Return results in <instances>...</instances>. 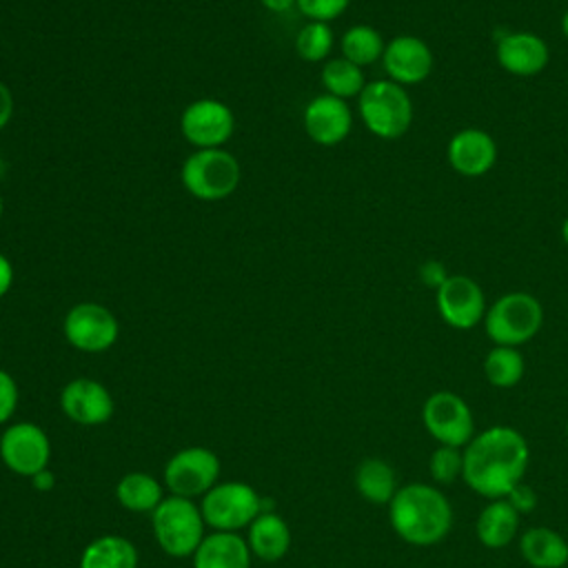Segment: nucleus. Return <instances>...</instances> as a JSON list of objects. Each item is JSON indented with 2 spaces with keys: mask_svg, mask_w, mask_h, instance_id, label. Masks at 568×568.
Masks as SVG:
<instances>
[{
  "mask_svg": "<svg viewBox=\"0 0 568 568\" xmlns=\"http://www.w3.org/2000/svg\"><path fill=\"white\" fill-rule=\"evenodd\" d=\"M530 464V448L526 437L506 424L488 426L464 446V473L462 479L479 497L504 499L524 475Z\"/></svg>",
  "mask_w": 568,
  "mask_h": 568,
  "instance_id": "nucleus-1",
  "label": "nucleus"
},
{
  "mask_svg": "<svg viewBox=\"0 0 568 568\" xmlns=\"http://www.w3.org/2000/svg\"><path fill=\"white\" fill-rule=\"evenodd\" d=\"M388 521L410 546L439 544L453 528V506L446 495L424 481L399 486L388 504Z\"/></svg>",
  "mask_w": 568,
  "mask_h": 568,
  "instance_id": "nucleus-2",
  "label": "nucleus"
},
{
  "mask_svg": "<svg viewBox=\"0 0 568 568\" xmlns=\"http://www.w3.org/2000/svg\"><path fill=\"white\" fill-rule=\"evenodd\" d=\"M357 111L364 126L382 140H397L413 124L410 95L393 80L366 82L357 95Z\"/></svg>",
  "mask_w": 568,
  "mask_h": 568,
  "instance_id": "nucleus-3",
  "label": "nucleus"
},
{
  "mask_svg": "<svg viewBox=\"0 0 568 568\" xmlns=\"http://www.w3.org/2000/svg\"><path fill=\"white\" fill-rule=\"evenodd\" d=\"M544 324L541 302L526 291L499 295L484 315V331L495 346H521L530 342Z\"/></svg>",
  "mask_w": 568,
  "mask_h": 568,
  "instance_id": "nucleus-4",
  "label": "nucleus"
},
{
  "mask_svg": "<svg viewBox=\"0 0 568 568\" xmlns=\"http://www.w3.org/2000/svg\"><path fill=\"white\" fill-rule=\"evenodd\" d=\"M240 162L224 149H197L180 169L182 186L197 200H224L240 186Z\"/></svg>",
  "mask_w": 568,
  "mask_h": 568,
  "instance_id": "nucleus-5",
  "label": "nucleus"
},
{
  "mask_svg": "<svg viewBox=\"0 0 568 568\" xmlns=\"http://www.w3.org/2000/svg\"><path fill=\"white\" fill-rule=\"evenodd\" d=\"M160 548L171 557H189L204 539L202 510L186 497H164L151 513Z\"/></svg>",
  "mask_w": 568,
  "mask_h": 568,
  "instance_id": "nucleus-6",
  "label": "nucleus"
},
{
  "mask_svg": "<svg viewBox=\"0 0 568 568\" xmlns=\"http://www.w3.org/2000/svg\"><path fill=\"white\" fill-rule=\"evenodd\" d=\"M200 510L211 528L235 532L264 513V499L248 484L222 481L202 497Z\"/></svg>",
  "mask_w": 568,
  "mask_h": 568,
  "instance_id": "nucleus-7",
  "label": "nucleus"
},
{
  "mask_svg": "<svg viewBox=\"0 0 568 568\" xmlns=\"http://www.w3.org/2000/svg\"><path fill=\"white\" fill-rule=\"evenodd\" d=\"M426 433L446 446L464 448L475 437V417L468 402L453 390H435L422 406Z\"/></svg>",
  "mask_w": 568,
  "mask_h": 568,
  "instance_id": "nucleus-8",
  "label": "nucleus"
},
{
  "mask_svg": "<svg viewBox=\"0 0 568 568\" xmlns=\"http://www.w3.org/2000/svg\"><path fill=\"white\" fill-rule=\"evenodd\" d=\"M67 342L84 353L109 351L120 333L115 315L98 302H80L71 306L62 320Z\"/></svg>",
  "mask_w": 568,
  "mask_h": 568,
  "instance_id": "nucleus-9",
  "label": "nucleus"
},
{
  "mask_svg": "<svg viewBox=\"0 0 568 568\" xmlns=\"http://www.w3.org/2000/svg\"><path fill=\"white\" fill-rule=\"evenodd\" d=\"M220 477V459L204 446H189L175 453L164 468V484L178 497L206 495Z\"/></svg>",
  "mask_w": 568,
  "mask_h": 568,
  "instance_id": "nucleus-10",
  "label": "nucleus"
},
{
  "mask_svg": "<svg viewBox=\"0 0 568 568\" xmlns=\"http://www.w3.org/2000/svg\"><path fill=\"white\" fill-rule=\"evenodd\" d=\"M435 306L439 317L457 331H470L486 315V297L481 286L468 275H448L435 291Z\"/></svg>",
  "mask_w": 568,
  "mask_h": 568,
  "instance_id": "nucleus-11",
  "label": "nucleus"
},
{
  "mask_svg": "<svg viewBox=\"0 0 568 568\" xmlns=\"http://www.w3.org/2000/svg\"><path fill=\"white\" fill-rule=\"evenodd\" d=\"M233 129V111L215 98H200L191 102L180 118V131L184 140L197 149H222Z\"/></svg>",
  "mask_w": 568,
  "mask_h": 568,
  "instance_id": "nucleus-12",
  "label": "nucleus"
},
{
  "mask_svg": "<svg viewBox=\"0 0 568 568\" xmlns=\"http://www.w3.org/2000/svg\"><path fill=\"white\" fill-rule=\"evenodd\" d=\"M0 457L9 470L33 477L47 468L51 457V444L47 433L38 424L18 422L2 433Z\"/></svg>",
  "mask_w": 568,
  "mask_h": 568,
  "instance_id": "nucleus-13",
  "label": "nucleus"
},
{
  "mask_svg": "<svg viewBox=\"0 0 568 568\" xmlns=\"http://www.w3.org/2000/svg\"><path fill=\"white\" fill-rule=\"evenodd\" d=\"M382 67L388 80L413 87L424 82L433 71V51L417 36H395L386 42Z\"/></svg>",
  "mask_w": 568,
  "mask_h": 568,
  "instance_id": "nucleus-14",
  "label": "nucleus"
},
{
  "mask_svg": "<svg viewBox=\"0 0 568 568\" xmlns=\"http://www.w3.org/2000/svg\"><path fill=\"white\" fill-rule=\"evenodd\" d=\"M495 55L504 71L530 78L550 62V49L544 38L530 31H504L495 40Z\"/></svg>",
  "mask_w": 568,
  "mask_h": 568,
  "instance_id": "nucleus-15",
  "label": "nucleus"
},
{
  "mask_svg": "<svg viewBox=\"0 0 568 568\" xmlns=\"http://www.w3.org/2000/svg\"><path fill=\"white\" fill-rule=\"evenodd\" d=\"M304 131L306 135L322 144L333 146L348 138L353 126V113L346 100L331 93L315 95L304 109Z\"/></svg>",
  "mask_w": 568,
  "mask_h": 568,
  "instance_id": "nucleus-16",
  "label": "nucleus"
},
{
  "mask_svg": "<svg viewBox=\"0 0 568 568\" xmlns=\"http://www.w3.org/2000/svg\"><path fill=\"white\" fill-rule=\"evenodd\" d=\"M448 164L455 173L464 178L486 175L497 162V142L495 138L477 126L457 131L446 146Z\"/></svg>",
  "mask_w": 568,
  "mask_h": 568,
  "instance_id": "nucleus-17",
  "label": "nucleus"
},
{
  "mask_svg": "<svg viewBox=\"0 0 568 568\" xmlns=\"http://www.w3.org/2000/svg\"><path fill=\"white\" fill-rule=\"evenodd\" d=\"M60 406L80 426H100L113 415L111 393L104 384L89 377L71 379L60 393Z\"/></svg>",
  "mask_w": 568,
  "mask_h": 568,
  "instance_id": "nucleus-18",
  "label": "nucleus"
},
{
  "mask_svg": "<svg viewBox=\"0 0 568 568\" xmlns=\"http://www.w3.org/2000/svg\"><path fill=\"white\" fill-rule=\"evenodd\" d=\"M251 548L237 532L215 530L204 535L193 552V568H248Z\"/></svg>",
  "mask_w": 568,
  "mask_h": 568,
  "instance_id": "nucleus-19",
  "label": "nucleus"
},
{
  "mask_svg": "<svg viewBox=\"0 0 568 568\" xmlns=\"http://www.w3.org/2000/svg\"><path fill=\"white\" fill-rule=\"evenodd\" d=\"M519 513L508 499H490L475 521V535L486 548H506L519 532Z\"/></svg>",
  "mask_w": 568,
  "mask_h": 568,
  "instance_id": "nucleus-20",
  "label": "nucleus"
},
{
  "mask_svg": "<svg viewBox=\"0 0 568 568\" xmlns=\"http://www.w3.org/2000/svg\"><path fill=\"white\" fill-rule=\"evenodd\" d=\"M519 552L532 568H564L568 541L548 526H532L519 535Z\"/></svg>",
  "mask_w": 568,
  "mask_h": 568,
  "instance_id": "nucleus-21",
  "label": "nucleus"
},
{
  "mask_svg": "<svg viewBox=\"0 0 568 568\" xmlns=\"http://www.w3.org/2000/svg\"><path fill=\"white\" fill-rule=\"evenodd\" d=\"M248 548L264 561L282 559L291 548L288 524L273 510L260 513L248 526Z\"/></svg>",
  "mask_w": 568,
  "mask_h": 568,
  "instance_id": "nucleus-22",
  "label": "nucleus"
},
{
  "mask_svg": "<svg viewBox=\"0 0 568 568\" xmlns=\"http://www.w3.org/2000/svg\"><path fill=\"white\" fill-rule=\"evenodd\" d=\"M355 488L366 501L388 506L399 490L395 468L379 457H366L355 470Z\"/></svg>",
  "mask_w": 568,
  "mask_h": 568,
  "instance_id": "nucleus-23",
  "label": "nucleus"
},
{
  "mask_svg": "<svg viewBox=\"0 0 568 568\" xmlns=\"http://www.w3.org/2000/svg\"><path fill=\"white\" fill-rule=\"evenodd\" d=\"M80 568H138V550L126 537L102 535L84 548Z\"/></svg>",
  "mask_w": 568,
  "mask_h": 568,
  "instance_id": "nucleus-24",
  "label": "nucleus"
},
{
  "mask_svg": "<svg viewBox=\"0 0 568 568\" xmlns=\"http://www.w3.org/2000/svg\"><path fill=\"white\" fill-rule=\"evenodd\" d=\"M115 497L133 513H153L164 499L162 486L146 473H126L115 486Z\"/></svg>",
  "mask_w": 568,
  "mask_h": 568,
  "instance_id": "nucleus-25",
  "label": "nucleus"
},
{
  "mask_svg": "<svg viewBox=\"0 0 568 568\" xmlns=\"http://www.w3.org/2000/svg\"><path fill=\"white\" fill-rule=\"evenodd\" d=\"M384 47H386V42H384L382 33L371 24H353L351 29L344 31V36L339 40L342 58L351 60L353 64H357L362 69L382 60Z\"/></svg>",
  "mask_w": 568,
  "mask_h": 568,
  "instance_id": "nucleus-26",
  "label": "nucleus"
},
{
  "mask_svg": "<svg viewBox=\"0 0 568 568\" xmlns=\"http://www.w3.org/2000/svg\"><path fill=\"white\" fill-rule=\"evenodd\" d=\"M526 362L515 346H493L484 357V375L495 388H513L521 382Z\"/></svg>",
  "mask_w": 568,
  "mask_h": 568,
  "instance_id": "nucleus-27",
  "label": "nucleus"
},
{
  "mask_svg": "<svg viewBox=\"0 0 568 568\" xmlns=\"http://www.w3.org/2000/svg\"><path fill=\"white\" fill-rule=\"evenodd\" d=\"M320 78H322V87L326 89V93L342 98V100L357 98L362 93V89L366 87L362 67L353 64L346 58H331L328 62H324Z\"/></svg>",
  "mask_w": 568,
  "mask_h": 568,
  "instance_id": "nucleus-28",
  "label": "nucleus"
},
{
  "mask_svg": "<svg viewBox=\"0 0 568 568\" xmlns=\"http://www.w3.org/2000/svg\"><path fill=\"white\" fill-rule=\"evenodd\" d=\"M333 31L328 22L308 20L295 36V51L306 62H322L333 49Z\"/></svg>",
  "mask_w": 568,
  "mask_h": 568,
  "instance_id": "nucleus-29",
  "label": "nucleus"
},
{
  "mask_svg": "<svg viewBox=\"0 0 568 568\" xmlns=\"http://www.w3.org/2000/svg\"><path fill=\"white\" fill-rule=\"evenodd\" d=\"M428 473L435 484H455L464 473V448L437 444L428 459Z\"/></svg>",
  "mask_w": 568,
  "mask_h": 568,
  "instance_id": "nucleus-30",
  "label": "nucleus"
},
{
  "mask_svg": "<svg viewBox=\"0 0 568 568\" xmlns=\"http://www.w3.org/2000/svg\"><path fill=\"white\" fill-rule=\"evenodd\" d=\"M351 4V0H297V9L302 11V16H306L308 20H317V22H331L335 18H339L346 7Z\"/></svg>",
  "mask_w": 568,
  "mask_h": 568,
  "instance_id": "nucleus-31",
  "label": "nucleus"
},
{
  "mask_svg": "<svg viewBox=\"0 0 568 568\" xmlns=\"http://www.w3.org/2000/svg\"><path fill=\"white\" fill-rule=\"evenodd\" d=\"M18 406V384L16 379L0 368V424L9 422Z\"/></svg>",
  "mask_w": 568,
  "mask_h": 568,
  "instance_id": "nucleus-32",
  "label": "nucleus"
},
{
  "mask_svg": "<svg viewBox=\"0 0 568 568\" xmlns=\"http://www.w3.org/2000/svg\"><path fill=\"white\" fill-rule=\"evenodd\" d=\"M504 499H508V504L519 513V515H526L530 513L535 506H537V495L530 486H526L524 481L517 484Z\"/></svg>",
  "mask_w": 568,
  "mask_h": 568,
  "instance_id": "nucleus-33",
  "label": "nucleus"
},
{
  "mask_svg": "<svg viewBox=\"0 0 568 568\" xmlns=\"http://www.w3.org/2000/svg\"><path fill=\"white\" fill-rule=\"evenodd\" d=\"M417 275H419V282H422L424 286L437 291V288L446 282L448 271H446V266H444L439 260H426V262L419 266Z\"/></svg>",
  "mask_w": 568,
  "mask_h": 568,
  "instance_id": "nucleus-34",
  "label": "nucleus"
},
{
  "mask_svg": "<svg viewBox=\"0 0 568 568\" xmlns=\"http://www.w3.org/2000/svg\"><path fill=\"white\" fill-rule=\"evenodd\" d=\"M13 115V93L11 89L0 80V131L9 124Z\"/></svg>",
  "mask_w": 568,
  "mask_h": 568,
  "instance_id": "nucleus-35",
  "label": "nucleus"
},
{
  "mask_svg": "<svg viewBox=\"0 0 568 568\" xmlns=\"http://www.w3.org/2000/svg\"><path fill=\"white\" fill-rule=\"evenodd\" d=\"M13 284V266L9 262V257L4 253H0V297H4L9 293Z\"/></svg>",
  "mask_w": 568,
  "mask_h": 568,
  "instance_id": "nucleus-36",
  "label": "nucleus"
},
{
  "mask_svg": "<svg viewBox=\"0 0 568 568\" xmlns=\"http://www.w3.org/2000/svg\"><path fill=\"white\" fill-rule=\"evenodd\" d=\"M268 11L273 13H284L288 11L293 4H297V0H260Z\"/></svg>",
  "mask_w": 568,
  "mask_h": 568,
  "instance_id": "nucleus-37",
  "label": "nucleus"
},
{
  "mask_svg": "<svg viewBox=\"0 0 568 568\" xmlns=\"http://www.w3.org/2000/svg\"><path fill=\"white\" fill-rule=\"evenodd\" d=\"M33 486L36 488H44V490H49L51 486H53V475L44 468V470H40L38 475H33Z\"/></svg>",
  "mask_w": 568,
  "mask_h": 568,
  "instance_id": "nucleus-38",
  "label": "nucleus"
},
{
  "mask_svg": "<svg viewBox=\"0 0 568 568\" xmlns=\"http://www.w3.org/2000/svg\"><path fill=\"white\" fill-rule=\"evenodd\" d=\"M561 240H564V244L568 246V217L561 222Z\"/></svg>",
  "mask_w": 568,
  "mask_h": 568,
  "instance_id": "nucleus-39",
  "label": "nucleus"
},
{
  "mask_svg": "<svg viewBox=\"0 0 568 568\" xmlns=\"http://www.w3.org/2000/svg\"><path fill=\"white\" fill-rule=\"evenodd\" d=\"M561 33H564L566 40H568V9H566V13L561 16Z\"/></svg>",
  "mask_w": 568,
  "mask_h": 568,
  "instance_id": "nucleus-40",
  "label": "nucleus"
},
{
  "mask_svg": "<svg viewBox=\"0 0 568 568\" xmlns=\"http://www.w3.org/2000/svg\"><path fill=\"white\" fill-rule=\"evenodd\" d=\"M2 209H4V204H2V195H0V217H2Z\"/></svg>",
  "mask_w": 568,
  "mask_h": 568,
  "instance_id": "nucleus-41",
  "label": "nucleus"
},
{
  "mask_svg": "<svg viewBox=\"0 0 568 568\" xmlns=\"http://www.w3.org/2000/svg\"><path fill=\"white\" fill-rule=\"evenodd\" d=\"M566 435H568V422H566Z\"/></svg>",
  "mask_w": 568,
  "mask_h": 568,
  "instance_id": "nucleus-42",
  "label": "nucleus"
}]
</instances>
